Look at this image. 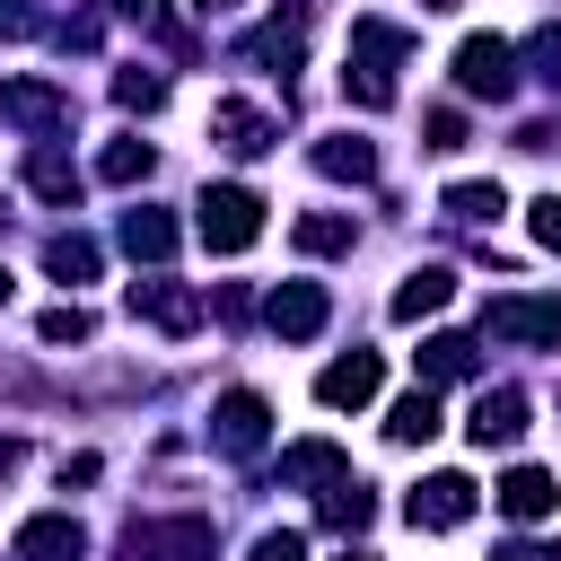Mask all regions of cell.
Segmentation results:
<instances>
[{"label": "cell", "instance_id": "28", "mask_svg": "<svg viewBox=\"0 0 561 561\" xmlns=\"http://www.w3.org/2000/svg\"><path fill=\"white\" fill-rule=\"evenodd\" d=\"M35 333H44V342H88V333H96V316H88L79 298H61V307H44V316H35Z\"/></svg>", "mask_w": 561, "mask_h": 561}, {"label": "cell", "instance_id": "22", "mask_svg": "<svg viewBox=\"0 0 561 561\" xmlns=\"http://www.w3.org/2000/svg\"><path fill=\"white\" fill-rule=\"evenodd\" d=\"M289 237H298V254H351V237H359V228H351V210H307Z\"/></svg>", "mask_w": 561, "mask_h": 561}, {"label": "cell", "instance_id": "16", "mask_svg": "<svg viewBox=\"0 0 561 561\" xmlns=\"http://www.w3.org/2000/svg\"><path fill=\"white\" fill-rule=\"evenodd\" d=\"M114 237H123V254H131V263H167L184 228H175L167 210H149V202H140V210H123V228H114Z\"/></svg>", "mask_w": 561, "mask_h": 561}, {"label": "cell", "instance_id": "25", "mask_svg": "<svg viewBox=\"0 0 561 561\" xmlns=\"http://www.w3.org/2000/svg\"><path fill=\"white\" fill-rule=\"evenodd\" d=\"M44 272H53V280H96V237H79V228L53 237V245H44Z\"/></svg>", "mask_w": 561, "mask_h": 561}, {"label": "cell", "instance_id": "7", "mask_svg": "<svg viewBox=\"0 0 561 561\" xmlns=\"http://www.w3.org/2000/svg\"><path fill=\"white\" fill-rule=\"evenodd\" d=\"M210 438H219L228 456H254V447L272 438V403H263L254 386H228V394H219V412H210Z\"/></svg>", "mask_w": 561, "mask_h": 561}, {"label": "cell", "instance_id": "23", "mask_svg": "<svg viewBox=\"0 0 561 561\" xmlns=\"http://www.w3.org/2000/svg\"><path fill=\"white\" fill-rule=\"evenodd\" d=\"M316 167H324V175H342V184H368V175H377V149L342 131V140H316Z\"/></svg>", "mask_w": 561, "mask_h": 561}, {"label": "cell", "instance_id": "38", "mask_svg": "<svg viewBox=\"0 0 561 561\" xmlns=\"http://www.w3.org/2000/svg\"><path fill=\"white\" fill-rule=\"evenodd\" d=\"M421 9H456V0H421Z\"/></svg>", "mask_w": 561, "mask_h": 561}, {"label": "cell", "instance_id": "4", "mask_svg": "<svg viewBox=\"0 0 561 561\" xmlns=\"http://www.w3.org/2000/svg\"><path fill=\"white\" fill-rule=\"evenodd\" d=\"M456 88L500 105V96L517 88V44H500V35H465V44H456Z\"/></svg>", "mask_w": 561, "mask_h": 561}, {"label": "cell", "instance_id": "12", "mask_svg": "<svg viewBox=\"0 0 561 561\" xmlns=\"http://www.w3.org/2000/svg\"><path fill=\"white\" fill-rule=\"evenodd\" d=\"M377 377H386V359H377V351H351V359H333V368L316 377V403H324V412H359V403L377 394Z\"/></svg>", "mask_w": 561, "mask_h": 561}, {"label": "cell", "instance_id": "33", "mask_svg": "<svg viewBox=\"0 0 561 561\" xmlns=\"http://www.w3.org/2000/svg\"><path fill=\"white\" fill-rule=\"evenodd\" d=\"M526 228H535V245H561V193H543V202L526 210Z\"/></svg>", "mask_w": 561, "mask_h": 561}, {"label": "cell", "instance_id": "13", "mask_svg": "<svg viewBox=\"0 0 561 561\" xmlns=\"http://www.w3.org/2000/svg\"><path fill=\"white\" fill-rule=\"evenodd\" d=\"M517 430H526V394H517V386H482V394H473L465 438H473V447H508Z\"/></svg>", "mask_w": 561, "mask_h": 561}, {"label": "cell", "instance_id": "24", "mask_svg": "<svg viewBox=\"0 0 561 561\" xmlns=\"http://www.w3.org/2000/svg\"><path fill=\"white\" fill-rule=\"evenodd\" d=\"M26 184H35L44 202H79V167H70L61 149H35V158H26Z\"/></svg>", "mask_w": 561, "mask_h": 561}, {"label": "cell", "instance_id": "10", "mask_svg": "<svg viewBox=\"0 0 561 561\" xmlns=\"http://www.w3.org/2000/svg\"><path fill=\"white\" fill-rule=\"evenodd\" d=\"M491 500H500V517L535 526V517H552V508H561V482H552L543 465H508V473L491 482Z\"/></svg>", "mask_w": 561, "mask_h": 561}, {"label": "cell", "instance_id": "29", "mask_svg": "<svg viewBox=\"0 0 561 561\" xmlns=\"http://www.w3.org/2000/svg\"><path fill=\"white\" fill-rule=\"evenodd\" d=\"M114 96H123L131 114H158V105H167V79H158V70H123V79H114Z\"/></svg>", "mask_w": 561, "mask_h": 561}, {"label": "cell", "instance_id": "18", "mask_svg": "<svg viewBox=\"0 0 561 561\" xmlns=\"http://www.w3.org/2000/svg\"><path fill=\"white\" fill-rule=\"evenodd\" d=\"M386 438H394V447H430V438H438V386H412V394H394V412H386Z\"/></svg>", "mask_w": 561, "mask_h": 561}, {"label": "cell", "instance_id": "15", "mask_svg": "<svg viewBox=\"0 0 561 561\" xmlns=\"http://www.w3.org/2000/svg\"><path fill=\"white\" fill-rule=\"evenodd\" d=\"M79 552H88L79 517H26L18 526V561H79Z\"/></svg>", "mask_w": 561, "mask_h": 561}, {"label": "cell", "instance_id": "9", "mask_svg": "<svg viewBox=\"0 0 561 561\" xmlns=\"http://www.w3.org/2000/svg\"><path fill=\"white\" fill-rule=\"evenodd\" d=\"M131 316H149L158 333H193L202 324V298L184 280H167V272H149V280H131Z\"/></svg>", "mask_w": 561, "mask_h": 561}, {"label": "cell", "instance_id": "31", "mask_svg": "<svg viewBox=\"0 0 561 561\" xmlns=\"http://www.w3.org/2000/svg\"><path fill=\"white\" fill-rule=\"evenodd\" d=\"M526 61H535V79L561 88V26H535V35H526Z\"/></svg>", "mask_w": 561, "mask_h": 561}, {"label": "cell", "instance_id": "11", "mask_svg": "<svg viewBox=\"0 0 561 561\" xmlns=\"http://www.w3.org/2000/svg\"><path fill=\"white\" fill-rule=\"evenodd\" d=\"M482 333H500V342H561V298H491Z\"/></svg>", "mask_w": 561, "mask_h": 561}, {"label": "cell", "instance_id": "21", "mask_svg": "<svg viewBox=\"0 0 561 561\" xmlns=\"http://www.w3.org/2000/svg\"><path fill=\"white\" fill-rule=\"evenodd\" d=\"M368 517H377V491H368L359 473H342V482H324V526H333V535H359Z\"/></svg>", "mask_w": 561, "mask_h": 561}, {"label": "cell", "instance_id": "1", "mask_svg": "<svg viewBox=\"0 0 561 561\" xmlns=\"http://www.w3.org/2000/svg\"><path fill=\"white\" fill-rule=\"evenodd\" d=\"M403 53H412L403 26L359 18V26H351V70H342V88H351L359 105H394V61H403Z\"/></svg>", "mask_w": 561, "mask_h": 561}, {"label": "cell", "instance_id": "26", "mask_svg": "<svg viewBox=\"0 0 561 561\" xmlns=\"http://www.w3.org/2000/svg\"><path fill=\"white\" fill-rule=\"evenodd\" d=\"M149 167H158V149H149V140H105V158H96V175H105V184H140Z\"/></svg>", "mask_w": 561, "mask_h": 561}, {"label": "cell", "instance_id": "19", "mask_svg": "<svg viewBox=\"0 0 561 561\" xmlns=\"http://www.w3.org/2000/svg\"><path fill=\"white\" fill-rule=\"evenodd\" d=\"M351 473V456L333 447V438H298V447H280V482H342Z\"/></svg>", "mask_w": 561, "mask_h": 561}, {"label": "cell", "instance_id": "35", "mask_svg": "<svg viewBox=\"0 0 561 561\" xmlns=\"http://www.w3.org/2000/svg\"><path fill=\"white\" fill-rule=\"evenodd\" d=\"M491 561H561V552H552V543H500Z\"/></svg>", "mask_w": 561, "mask_h": 561}, {"label": "cell", "instance_id": "32", "mask_svg": "<svg viewBox=\"0 0 561 561\" xmlns=\"http://www.w3.org/2000/svg\"><path fill=\"white\" fill-rule=\"evenodd\" d=\"M254 561H307V535L298 526H272V535H254Z\"/></svg>", "mask_w": 561, "mask_h": 561}, {"label": "cell", "instance_id": "27", "mask_svg": "<svg viewBox=\"0 0 561 561\" xmlns=\"http://www.w3.org/2000/svg\"><path fill=\"white\" fill-rule=\"evenodd\" d=\"M500 210H508L500 184H482V175L473 184H447V219H500Z\"/></svg>", "mask_w": 561, "mask_h": 561}, {"label": "cell", "instance_id": "8", "mask_svg": "<svg viewBox=\"0 0 561 561\" xmlns=\"http://www.w3.org/2000/svg\"><path fill=\"white\" fill-rule=\"evenodd\" d=\"M324 316H333V298H324L316 280H280V289L263 298V324H272L280 342H307V333H324Z\"/></svg>", "mask_w": 561, "mask_h": 561}, {"label": "cell", "instance_id": "14", "mask_svg": "<svg viewBox=\"0 0 561 561\" xmlns=\"http://www.w3.org/2000/svg\"><path fill=\"white\" fill-rule=\"evenodd\" d=\"M210 131H219V149H237V158H263V149L280 140V123H272L263 105H245V96H228V105L210 114Z\"/></svg>", "mask_w": 561, "mask_h": 561}, {"label": "cell", "instance_id": "34", "mask_svg": "<svg viewBox=\"0 0 561 561\" xmlns=\"http://www.w3.org/2000/svg\"><path fill=\"white\" fill-rule=\"evenodd\" d=\"M430 149H465V114H456V105L430 114Z\"/></svg>", "mask_w": 561, "mask_h": 561}, {"label": "cell", "instance_id": "2", "mask_svg": "<svg viewBox=\"0 0 561 561\" xmlns=\"http://www.w3.org/2000/svg\"><path fill=\"white\" fill-rule=\"evenodd\" d=\"M193 237H202L210 254H245V245L263 237V193H254V184H210V193L193 202Z\"/></svg>", "mask_w": 561, "mask_h": 561}, {"label": "cell", "instance_id": "17", "mask_svg": "<svg viewBox=\"0 0 561 561\" xmlns=\"http://www.w3.org/2000/svg\"><path fill=\"white\" fill-rule=\"evenodd\" d=\"M447 298H456L447 263H421V272H403V289H394V324H421V316H438Z\"/></svg>", "mask_w": 561, "mask_h": 561}, {"label": "cell", "instance_id": "5", "mask_svg": "<svg viewBox=\"0 0 561 561\" xmlns=\"http://www.w3.org/2000/svg\"><path fill=\"white\" fill-rule=\"evenodd\" d=\"M473 500H482V491H473V473H430V482L403 500V517H412L421 535H447V526H465V517H473Z\"/></svg>", "mask_w": 561, "mask_h": 561}, {"label": "cell", "instance_id": "20", "mask_svg": "<svg viewBox=\"0 0 561 561\" xmlns=\"http://www.w3.org/2000/svg\"><path fill=\"white\" fill-rule=\"evenodd\" d=\"M473 359H482V351H473L465 333H430V342H421V386H456V377H473Z\"/></svg>", "mask_w": 561, "mask_h": 561}, {"label": "cell", "instance_id": "30", "mask_svg": "<svg viewBox=\"0 0 561 561\" xmlns=\"http://www.w3.org/2000/svg\"><path fill=\"white\" fill-rule=\"evenodd\" d=\"M245 53H254V61H280V70H298V53H307V44H298V26H263Z\"/></svg>", "mask_w": 561, "mask_h": 561}, {"label": "cell", "instance_id": "6", "mask_svg": "<svg viewBox=\"0 0 561 561\" xmlns=\"http://www.w3.org/2000/svg\"><path fill=\"white\" fill-rule=\"evenodd\" d=\"M0 123H18V131H61V123H70V88H53V79H0Z\"/></svg>", "mask_w": 561, "mask_h": 561}, {"label": "cell", "instance_id": "3", "mask_svg": "<svg viewBox=\"0 0 561 561\" xmlns=\"http://www.w3.org/2000/svg\"><path fill=\"white\" fill-rule=\"evenodd\" d=\"M210 517H140L123 535V561H210Z\"/></svg>", "mask_w": 561, "mask_h": 561}, {"label": "cell", "instance_id": "36", "mask_svg": "<svg viewBox=\"0 0 561 561\" xmlns=\"http://www.w3.org/2000/svg\"><path fill=\"white\" fill-rule=\"evenodd\" d=\"M333 561H377V552H359V543H351V552H333Z\"/></svg>", "mask_w": 561, "mask_h": 561}, {"label": "cell", "instance_id": "37", "mask_svg": "<svg viewBox=\"0 0 561 561\" xmlns=\"http://www.w3.org/2000/svg\"><path fill=\"white\" fill-rule=\"evenodd\" d=\"M202 9H237V0H202Z\"/></svg>", "mask_w": 561, "mask_h": 561}, {"label": "cell", "instance_id": "39", "mask_svg": "<svg viewBox=\"0 0 561 561\" xmlns=\"http://www.w3.org/2000/svg\"><path fill=\"white\" fill-rule=\"evenodd\" d=\"M0 298H9V263H0Z\"/></svg>", "mask_w": 561, "mask_h": 561}]
</instances>
